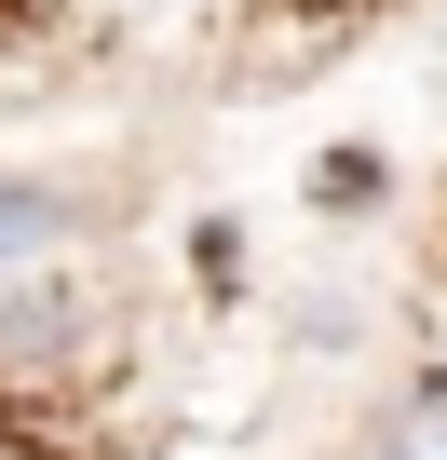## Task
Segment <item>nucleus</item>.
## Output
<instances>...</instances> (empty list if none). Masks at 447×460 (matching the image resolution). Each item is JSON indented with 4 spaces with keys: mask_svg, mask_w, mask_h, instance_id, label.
I'll use <instances>...</instances> for the list:
<instances>
[{
    "mask_svg": "<svg viewBox=\"0 0 447 460\" xmlns=\"http://www.w3.org/2000/svg\"><path fill=\"white\" fill-rule=\"evenodd\" d=\"M55 230H68V203H55V190L0 176V271H41V258H55Z\"/></svg>",
    "mask_w": 447,
    "mask_h": 460,
    "instance_id": "1",
    "label": "nucleus"
},
{
    "mask_svg": "<svg viewBox=\"0 0 447 460\" xmlns=\"http://www.w3.org/2000/svg\"><path fill=\"white\" fill-rule=\"evenodd\" d=\"M380 460H447V379H407L380 406Z\"/></svg>",
    "mask_w": 447,
    "mask_h": 460,
    "instance_id": "2",
    "label": "nucleus"
}]
</instances>
